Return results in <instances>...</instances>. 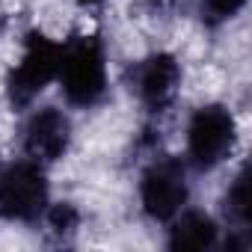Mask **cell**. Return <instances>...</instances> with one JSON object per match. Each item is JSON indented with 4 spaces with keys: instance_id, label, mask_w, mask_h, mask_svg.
Instances as JSON below:
<instances>
[{
    "instance_id": "4",
    "label": "cell",
    "mask_w": 252,
    "mask_h": 252,
    "mask_svg": "<svg viewBox=\"0 0 252 252\" xmlns=\"http://www.w3.org/2000/svg\"><path fill=\"white\" fill-rule=\"evenodd\" d=\"M231 146H234L231 113L220 104L199 107L196 116L190 119V128H187V149H190L193 163L199 169H211L220 160H225Z\"/></svg>"
},
{
    "instance_id": "6",
    "label": "cell",
    "mask_w": 252,
    "mask_h": 252,
    "mask_svg": "<svg viewBox=\"0 0 252 252\" xmlns=\"http://www.w3.org/2000/svg\"><path fill=\"white\" fill-rule=\"evenodd\" d=\"M71 140V125L68 119L57 110V107H45L39 110L30 122H27V131H24V152L30 160L36 163H48L65 155Z\"/></svg>"
},
{
    "instance_id": "3",
    "label": "cell",
    "mask_w": 252,
    "mask_h": 252,
    "mask_svg": "<svg viewBox=\"0 0 252 252\" xmlns=\"http://www.w3.org/2000/svg\"><path fill=\"white\" fill-rule=\"evenodd\" d=\"M48 205V181L36 160L15 163L0 172V217L30 222Z\"/></svg>"
},
{
    "instance_id": "11",
    "label": "cell",
    "mask_w": 252,
    "mask_h": 252,
    "mask_svg": "<svg viewBox=\"0 0 252 252\" xmlns=\"http://www.w3.org/2000/svg\"><path fill=\"white\" fill-rule=\"evenodd\" d=\"M77 211H74V205H68V202H63V205H54L51 211H48V222H51V228L57 231V234H71L74 228H77Z\"/></svg>"
},
{
    "instance_id": "7",
    "label": "cell",
    "mask_w": 252,
    "mask_h": 252,
    "mask_svg": "<svg viewBox=\"0 0 252 252\" xmlns=\"http://www.w3.org/2000/svg\"><path fill=\"white\" fill-rule=\"evenodd\" d=\"M181 86V68L172 54H155L137 68V89L149 110H163L175 101Z\"/></svg>"
},
{
    "instance_id": "9",
    "label": "cell",
    "mask_w": 252,
    "mask_h": 252,
    "mask_svg": "<svg viewBox=\"0 0 252 252\" xmlns=\"http://www.w3.org/2000/svg\"><path fill=\"white\" fill-rule=\"evenodd\" d=\"M225 214H228L240 228L249 225L252 208H249V172H246V169L234 178V184H231V190H228V196H225Z\"/></svg>"
},
{
    "instance_id": "8",
    "label": "cell",
    "mask_w": 252,
    "mask_h": 252,
    "mask_svg": "<svg viewBox=\"0 0 252 252\" xmlns=\"http://www.w3.org/2000/svg\"><path fill=\"white\" fill-rule=\"evenodd\" d=\"M217 243V222L202 214V211H187L175 220L172 231H169V246L181 249V252H199V249H211Z\"/></svg>"
},
{
    "instance_id": "12",
    "label": "cell",
    "mask_w": 252,
    "mask_h": 252,
    "mask_svg": "<svg viewBox=\"0 0 252 252\" xmlns=\"http://www.w3.org/2000/svg\"><path fill=\"white\" fill-rule=\"evenodd\" d=\"M77 3H80V6H98L101 0H77Z\"/></svg>"
},
{
    "instance_id": "1",
    "label": "cell",
    "mask_w": 252,
    "mask_h": 252,
    "mask_svg": "<svg viewBox=\"0 0 252 252\" xmlns=\"http://www.w3.org/2000/svg\"><path fill=\"white\" fill-rule=\"evenodd\" d=\"M63 92L71 104L89 107L104 95L107 86V65H104V48L95 36H74L60 57V74Z\"/></svg>"
},
{
    "instance_id": "13",
    "label": "cell",
    "mask_w": 252,
    "mask_h": 252,
    "mask_svg": "<svg viewBox=\"0 0 252 252\" xmlns=\"http://www.w3.org/2000/svg\"><path fill=\"white\" fill-rule=\"evenodd\" d=\"M0 172H3V166H0Z\"/></svg>"
},
{
    "instance_id": "5",
    "label": "cell",
    "mask_w": 252,
    "mask_h": 252,
    "mask_svg": "<svg viewBox=\"0 0 252 252\" xmlns=\"http://www.w3.org/2000/svg\"><path fill=\"white\" fill-rule=\"evenodd\" d=\"M140 196H143V208L152 220H172L178 217V211L187 202V175L184 166L172 158L155 160L140 184Z\"/></svg>"
},
{
    "instance_id": "2",
    "label": "cell",
    "mask_w": 252,
    "mask_h": 252,
    "mask_svg": "<svg viewBox=\"0 0 252 252\" xmlns=\"http://www.w3.org/2000/svg\"><path fill=\"white\" fill-rule=\"evenodd\" d=\"M60 57H63V48L57 42H51L45 33H39V30L27 33L24 54L6 77L9 101L15 107H27L60 74Z\"/></svg>"
},
{
    "instance_id": "10",
    "label": "cell",
    "mask_w": 252,
    "mask_h": 252,
    "mask_svg": "<svg viewBox=\"0 0 252 252\" xmlns=\"http://www.w3.org/2000/svg\"><path fill=\"white\" fill-rule=\"evenodd\" d=\"M246 0H202V12L211 24H220V21H228L240 12V6Z\"/></svg>"
}]
</instances>
